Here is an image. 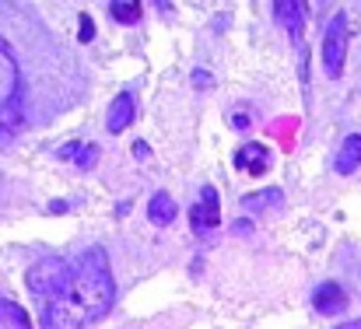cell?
<instances>
[{
    "mask_svg": "<svg viewBox=\"0 0 361 329\" xmlns=\"http://www.w3.org/2000/svg\"><path fill=\"white\" fill-rule=\"evenodd\" d=\"M25 284H28L32 298H39V305L67 302L71 287H74V263H67L60 256H42L39 263L28 266Z\"/></svg>",
    "mask_w": 361,
    "mask_h": 329,
    "instance_id": "7a4b0ae2",
    "label": "cell"
},
{
    "mask_svg": "<svg viewBox=\"0 0 361 329\" xmlns=\"http://www.w3.org/2000/svg\"><path fill=\"white\" fill-rule=\"evenodd\" d=\"M133 154H137V158H147L151 147H147V144H133Z\"/></svg>",
    "mask_w": 361,
    "mask_h": 329,
    "instance_id": "ac0fdd59",
    "label": "cell"
},
{
    "mask_svg": "<svg viewBox=\"0 0 361 329\" xmlns=\"http://www.w3.org/2000/svg\"><path fill=\"white\" fill-rule=\"evenodd\" d=\"M116 302V280L109 270V256L102 245H92L74 263V287L67 302L42 305L39 326L42 329H85L109 316Z\"/></svg>",
    "mask_w": 361,
    "mask_h": 329,
    "instance_id": "6da1fadb",
    "label": "cell"
},
{
    "mask_svg": "<svg viewBox=\"0 0 361 329\" xmlns=\"http://www.w3.org/2000/svg\"><path fill=\"white\" fill-rule=\"evenodd\" d=\"M344 56H348V14H334L323 35V70L326 77H341L344 74Z\"/></svg>",
    "mask_w": 361,
    "mask_h": 329,
    "instance_id": "277c9868",
    "label": "cell"
},
{
    "mask_svg": "<svg viewBox=\"0 0 361 329\" xmlns=\"http://www.w3.org/2000/svg\"><path fill=\"white\" fill-rule=\"evenodd\" d=\"M18 102H21V81H18V63L11 49L0 39V126L11 133L18 126Z\"/></svg>",
    "mask_w": 361,
    "mask_h": 329,
    "instance_id": "3957f363",
    "label": "cell"
},
{
    "mask_svg": "<svg viewBox=\"0 0 361 329\" xmlns=\"http://www.w3.org/2000/svg\"><path fill=\"white\" fill-rule=\"evenodd\" d=\"M78 165L81 168H95V161H99V147H78Z\"/></svg>",
    "mask_w": 361,
    "mask_h": 329,
    "instance_id": "9a60e30c",
    "label": "cell"
},
{
    "mask_svg": "<svg viewBox=\"0 0 361 329\" xmlns=\"http://www.w3.org/2000/svg\"><path fill=\"white\" fill-rule=\"evenodd\" d=\"M190 221H193V231H214L221 224V200H218L214 186H204L200 200L190 211Z\"/></svg>",
    "mask_w": 361,
    "mask_h": 329,
    "instance_id": "5b68a950",
    "label": "cell"
},
{
    "mask_svg": "<svg viewBox=\"0 0 361 329\" xmlns=\"http://www.w3.org/2000/svg\"><path fill=\"white\" fill-rule=\"evenodd\" d=\"M0 329H32V319L18 302L0 298Z\"/></svg>",
    "mask_w": 361,
    "mask_h": 329,
    "instance_id": "7c38bea8",
    "label": "cell"
},
{
    "mask_svg": "<svg viewBox=\"0 0 361 329\" xmlns=\"http://www.w3.org/2000/svg\"><path fill=\"white\" fill-rule=\"evenodd\" d=\"M312 309H316L319 316H337V312L348 309V294L341 291V284L323 280V284L312 291Z\"/></svg>",
    "mask_w": 361,
    "mask_h": 329,
    "instance_id": "8992f818",
    "label": "cell"
},
{
    "mask_svg": "<svg viewBox=\"0 0 361 329\" xmlns=\"http://www.w3.org/2000/svg\"><path fill=\"white\" fill-rule=\"evenodd\" d=\"M95 39V21L88 14H81V42H92Z\"/></svg>",
    "mask_w": 361,
    "mask_h": 329,
    "instance_id": "2e32d148",
    "label": "cell"
},
{
    "mask_svg": "<svg viewBox=\"0 0 361 329\" xmlns=\"http://www.w3.org/2000/svg\"><path fill=\"white\" fill-rule=\"evenodd\" d=\"M358 165H361V133H351V137H344V144H341L337 172H341V175H351Z\"/></svg>",
    "mask_w": 361,
    "mask_h": 329,
    "instance_id": "8fae6325",
    "label": "cell"
},
{
    "mask_svg": "<svg viewBox=\"0 0 361 329\" xmlns=\"http://www.w3.org/2000/svg\"><path fill=\"white\" fill-rule=\"evenodd\" d=\"M109 14H113L116 21H126V25H130V21H137V18H140V4H113V7H109Z\"/></svg>",
    "mask_w": 361,
    "mask_h": 329,
    "instance_id": "5bb4252c",
    "label": "cell"
},
{
    "mask_svg": "<svg viewBox=\"0 0 361 329\" xmlns=\"http://www.w3.org/2000/svg\"><path fill=\"white\" fill-rule=\"evenodd\" d=\"M337 329H361V319H355V323H344V326H337Z\"/></svg>",
    "mask_w": 361,
    "mask_h": 329,
    "instance_id": "d6986e66",
    "label": "cell"
},
{
    "mask_svg": "<svg viewBox=\"0 0 361 329\" xmlns=\"http://www.w3.org/2000/svg\"><path fill=\"white\" fill-rule=\"evenodd\" d=\"M137 106H133V95L130 92H120L116 99H113V106H109V116H106V126H109V133H123L130 123H133V116H137Z\"/></svg>",
    "mask_w": 361,
    "mask_h": 329,
    "instance_id": "9c48e42d",
    "label": "cell"
},
{
    "mask_svg": "<svg viewBox=\"0 0 361 329\" xmlns=\"http://www.w3.org/2000/svg\"><path fill=\"white\" fill-rule=\"evenodd\" d=\"M274 14H277V21L288 28L291 42H302V28H305V4H298V0H277Z\"/></svg>",
    "mask_w": 361,
    "mask_h": 329,
    "instance_id": "52a82bcc",
    "label": "cell"
},
{
    "mask_svg": "<svg viewBox=\"0 0 361 329\" xmlns=\"http://www.w3.org/2000/svg\"><path fill=\"white\" fill-rule=\"evenodd\" d=\"M193 85H197V88H214V85H211V74H207V70H197V74H193Z\"/></svg>",
    "mask_w": 361,
    "mask_h": 329,
    "instance_id": "e0dca14e",
    "label": "cell"
},
{
    "mask_svg": "<svg viewBox=\"0 0 361 329\" xmlns=\"http://www.w3.org/2000/svg\"><path fill=\"white\" fill-rule=\"evenodd\" d=\"M235 168L242 172H252V175H263L267 168H270V151L263 147V144H242L239 151H235Z\"/></svg>",
    "mask_w": 361,
    "mask_h": 329,
    "instance_id": "ba28073f",
    "label": "cell"
},
{
    "mask_svg": "<svg viewBox=\"0 0 361 329\" xmlns=\"http://www.w3.org/2000/svg\"><path fill=\"white\" fill-rule=\"evenodd\" d=\"M281 200H284V193L281 190H263V193H252V197H245L242 200V207L252 214H259V211H270V207H281Z\"/></svg>",
    "mask_w": 361,
    "mask_h": 329,
    "instance_id": "4fadbf2b",
    "label": "cell"
},
{
    "mask_svg": "<svg viewBox=\"0 0 361 329\" xmlns=\"http://www.w3.org/2000/svg\"><path fill=\"white\" fill-rule=\"evenodd\" d=\"M176 200L169 197V193H154L151 200H147V218L151 224H158V228H165V224H172L176 221Z\"/></svg>",
    "mask_w": 361,
    "mask_h": 329,
    "instance_id": "30bf717a",
    "label": "cell"
}]
</instances>
